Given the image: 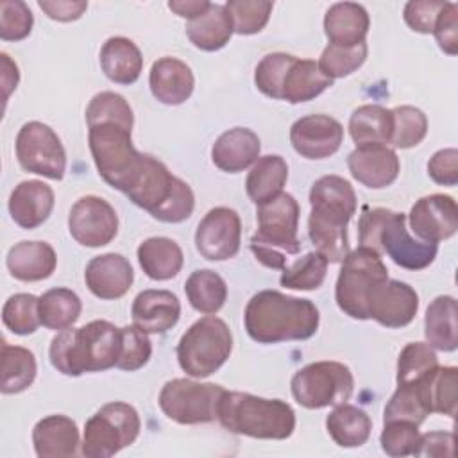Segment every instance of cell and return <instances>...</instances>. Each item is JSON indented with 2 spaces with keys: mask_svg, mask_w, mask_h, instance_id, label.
<instances>
[{
  "mask_svg": "<svg viewBox=\"0 0 458 458\" xmlns=\"http://www.w3.org/2000/svg\"><path fill=\"white\" fill-rule=\"evenodd\" d=\"M311 213L308 234L327 263H340L349 254L347 224L356 213L358 199L351 182L340 175H322L310 190Z\"/></svg>",
  "mask_w": 458,
  "mask_h": 458,
  "instance_id": "cell-1",
  "label": "cell"
},
{
  "mask_svg": "<svg viewBox=\"0 0 458 458\" xmlns=\"http://www.w3.org/2000/svg\"><path fill=\"white\" fill-rule=\"evenodd\" d=\"M320 315L310 299L292 297L277 290H261L245 306L247 335L258 344L308 340L318 329Z\"/></svg>",
  "mask_w": 458,
  "mask_h": 458,
  "instance_id": "cell-2",
  "label": "cell"
},
{
  "mask_svg": "<svg viewBox=\"0 0 458 458\" xmlns=\"http://www.w3.org/2000/svg\"><path fill=\"white\" fill-rule=\"evenodd\" d=\"M120 352L122 327L109 320H91L82 327L59 331L50 342L48 358L61 374L77 377L116 367Z\"/></svg>",
  "mask_w": 458,
  "mask_h": 458,
  "instance_id": "cell-3",
  "label": "cell"
},
{
  "mask_svg": "<svg viewBox=\"0 0 458 458\" xmlns=\"http://www.w3.org/2000/svg\"><path fill=\"white\" fill-rule=\"evenodd\" d=\"M216 420L234 435L263 440H284L295 429V411L288 403L247 392L224 390Z\"/></svg>",
  "mask_w": 458,
  "mask_h": 458,
  "instance_id": "cell-4",
  "label": "cell"
},
{
  "mask_svg": "<svg viewBox=\"0 0 458 458\" xmlns=\"http://www.w3.org/2000/svg\"><path fill=\"white\" fill-rule=\"evenodd\" d=\"M299 213V202L286 191L258 206V231L250 238V250L267 268L283 270L286 256L301 250Z\"/></svg>",
  "mask_w": 458,
  "mask_h": 458,
  "instance_id": "cell-5",
  "label": "cell"
},
{
  "mask_svg": "<svg viewBox=\"0 0 458 458\" xmlns=\"http://www.w3.org/2000/svg\"><path fill=\"white\" fill-rule=\"evenodd\" d=\"M233 351L229 326L213 315L193 322L177 344L179 367L191 377H208L216 372Z\"/></svg>",
  "mask_w": 458,
  "mask_h": 458,
  "instance_id": "cell-6",
  "label": "cell"
},
{
  "mask_svg": "<svg viewBox=\"0 0 458 458\" xmlns=\"http://www.w3.org/2000/svg\"><path fill=\"white\" fill-rule=\"evenodd\" d=\"M131 131L132 127L113 122L88 127V143L98 175L122 193L143 157L132 145Z\"/></svg>",
  "mask_w": 458,
  "mask_h": 458,
  "instance_id": "cell-7",
  "label": "cell"
},
{
  "mask_svg": "<svg viewBox=\"0 0 458 458\" xmlns=\"http://www.w3.org/2000/svg\"><path fill=\"white\" fill-rule=\"evenodd\" d=\"M141 420L134 406L113 401L91 415L84 426L81 453L86 458H109L134 444Z\"/></svg>",
  "mask_w": 458,
  "mask_h": 458,
  "instance_id": "cell-8",
  "label": "cell"
},
{
  "mask_svg": "<svg viewBox=\"0 0 458 458\" xmlns=\"http://www.w3.org/2000/svg\"><path fill=\"white\" fill-rule=\"evenodd\" d=\"M385 279H388V270L377 252L365 247L349 250L335 286L338 308L351 318L367 320V295Z\"/></svg>",
  "mask_w": 458,
  "mask_h": 458,
  "instance_id": "cell-9",
  "label": "cell"
},
{
  "mask_svg": "<svg viewBox=\"0 0 458 458\" xmlns=\"http://www.w3.org/2000/svg\"><path fill=\"white\" fill-rule=\"evenodd\" d=\"M290 386L301 406L320 410L347 403L354 390V377L351 369L340 361H315L299 369Z\"/></svg>",
  "mask_w": 458,
  "mask_h": 458,
  "instance_id": "cell-10",
  "label": "cell"
},
{
  "mask_svg": "<svg viewBox=\"0 0 458 458\" xmlns=\"http://www.w3.org/2000/svg\"><path fill=\"white\" fill-rule=\"evenodd\" d=\"M224 390L215 383L175 377L163 385L157 403L161 411L177 424H204L216 420Z\"/></svg>",
  "mask_w": 458,
  "mask_h": 458,
  "instance_id": "cell-11",
  "label": "cell"
},
{
  "mask_svg": "<svg viewBox=\"0 0 458 458\" xmlns=\"http://www.w3.org/2000/svg\"><path fill=\"white\" fill-rule=\"evenodd\" d=\"M16 157L23 170L61 181L66 172V152L54 132L43 122H27L16 134Z\"/></svg>",
  "mask_w": 458,
  "mask_h": 458,
  "instance_id": "cell-12",
  "label": "cell"
},
{
  "mask_svg": "<svg viewBox=\"0 0 458 458\" xmlns=\"http://www.w3.org/2000/svg\"><path fill=\"white\" fill-rule=\"evenodd\" d=\"M68 231L84 247H104L118 233L116 211L102 197H81L70 209Z\"/></svg>",
  "mask_w": 458,
  "mask_h": 458,
  "instance_id": "cell-13",
  "label": "cell"
},
{
  "mask_svg": "<svg viewBox=\"0 0 458 458\" xmlns=\"http://www.w3.org/2000/svg\"><path fill=\"white\" fill-rule=\"evenodd\" d=\"M242 243L240 215L225 206L209 209L195 231V247L209 261L231 259Z\"/></svg>",
  "mask_w": 458,
  "mask_h": 458,
  "instance_id": "cell-14",
  "label": "cell"
},
{
  "mask_svg": "<svg viewBox=\"0 0 458 458\" xmlns=\"http://www.w3.org/2000/svg\"><path fill=\"white\" fill-rule=\"evenodd\" d=\"M379 250L390 259L408 270H422L437 258V243L419 242L410 236L406 229V215L390 211L379 229Z\"/></svg>",
  "mask_w": 458,
  "mask_h": 458,
  "instance_id": "cell-15",
  "label": "cell"
},
{
  "mask_svg": "<svg viewBox=\"0 0 458 458\" xmlns=\"http://www.w3.org/2000/svg\"><path fill=\"white\" fill-rule=\"evenodd\" d=\"M419 310L417 292L403 281L385 279L367 295V317L385 327L408 326Z\"/></svg>",
  "mask_w": 458,
  "mask_h": 458,
  "instance_id": "cell-16",
  "label": "cell"
},
{
  "mask_svg": "<svg viewBox=\"0 0 458 458\" xmlns=\"http://www.w3.org/2000/svg\"><path fill=\"white\" fill-rule=\"evenodd\" d=\"M177 179L179 177L172 175L165 163L150 154H143L141 163L131 177L123 193L132 204L148 211L154 216L172 197Z\"/></svg>",
  "mask_w": 458,
  "mask_h": 458,
  "instance_id": "cell-17",
  "label": "cell"
},
{
  "mask_svg": "<svg viewBox=\"0 0 458 458\" xmlns=\"http://www.w3.org/2000/svg\"><path fill=\"white\" fill-rule=\"evenodd\" d=\"M342 141V123L327 114H308L290 127V143L306 159H326L340 148Z\"/></svg>",
  "mask_w": 458,
  "mask_h": 458,
  "instance_id": "cell-18",
  "label": "cell"
},
{
  "mask_svg": "<svg viewBox=\"0 0 458 458\" xmlns=\"http://www.w3.org/2000/svg\"><path fill=\"white\" fill-rule=\"evenodd\" d=\"M410 227L422 240L438 243L458 231V206L451 195L433 193L419 199L410 209Z\"/></svg>",
  "mask_w": 458,
  "mask_h": 458,
  "instance_id": "cell-19",
  "label": "cell"
},
{
  "mask_svg": "<svg viewBox=\"0 0 458 458\" xmlns=\"http://www.w3.org/2000/svg\"><path fill=\"white\" fill-rule=\"evenodd\" d=\"M351 175L367 188L379 190L390 186L401 170L399 157L388 145H360L349 157Z\"/></svg>",
  "mask_w": 458,
  "mask_h": 458,
  "instance_id": "cell-20",
  "label": "cell"
},
{
  "mask_svg": "<svg viewBox=\"0 0 458 458\" xmlns=\"http://www.w3.org/2000/svg\"><path fill=\"white\" fill-rule=\"evenodd\" d=\"M88 290L102 299L114 301L123 297L134 281V270L127 258L116 252L95 256L84 270Z\"/></svg>",
  "mask_w": 458,
  "mask_h": 458,
  "instance_id": "cell-21",
  "label": "cell"
},
{
  "mask_svg": "<svg viewBox=\"0 0 458 458\" xmlns=\"http://www.w3.org/2000/svg\"><path fill=\"white\" fill-rule=\"evenodd\" d=\"M132 324L141 331L165 333L172 329L181 317V302L168 290H143L131 306Z\"/></svg>",
  "mask_w": 458,
  "mask_h": 458,
  "instance_id": "cell-22",
  "label": "cell"
},
{
  "mask_svg": "<svg viewBox=\"0 0 458 458\" xmlns=\"http://www.w3.org/2000/svg\"><path fill=\"white\" fill-rule=\"evenodd\" d=\"M148 86L156 100L166 106H179L186 102L195 88L191 68L177 57H159L152 63L148 73Z\"/></svg>",
  "mask_w": 458,
  "mask_h": 458,
  "instance_id": "cell-23",
  "label": "cell"
},
{
  "mask_svg": "<svg viewBox=\"0 0 458 458\" xmlns=\"http://www.w3.org/2000/svg\"><path fill=\"white\" fill-rule=\"evenodd\" d=\"M54 190L38 179L21 181L9 197V213L21 229H36L54 209Z\"/></svg>",
  "mask_w": 458,
  "mask_h": 458,
  "instance_id": "cell-24",
  "label": "cell"
},
{
  "mask_svg": "<svg viewBox=\"0 0 458 458\" xmlns=\"http://www.w3.org/2000/svg\"><path fill=\"white\" fill-rule=\"evenodd\" d=\"M261 143L254 131L247 127H233L222 132L211 147V161L227 174H238L256 163Z\"/></svg>",
  "mask_w": 458,
  "mask_h": 458,
  "instance_id": "cell-25",
  "label": "cell"
},
{
  "mask_svg": "<svg viewBox=\"0 0 458 458\" xmlns=\"http://www.w3.org/2000/svg\"><path fill=\"white\" fill-rule=\"evenodd\" d=\"M32 444L39 458L73 456L81 445L77 424L66 415L43 417L32 429Z\"/></svg>",
  "mask_w": 458,
  "mask_h": 458,
  "instance_id": "cell-26",
  "label": "cell"
},
{
  "mask_svg": "<svg viewBox=\"0 0 458 458\" xmlns=\"http://www.w3.org/2000/svg\"><path fill=\"white\" fill-rule=\"evenodd\" d=\"M370 18L361 4L338 2L333 4L324 16V32L333 45L354 47L365 43Z\"/></svg>",
  "mask_w": 458,
  "mask_h": 458,
  "instance_id": "cell-27",
  "label": "cell"
},
{
  "mask_svg": "<svg viewBox=\"0 0 458 458\" xmlns=\"http://www.w3.org/2000/svg\"><path fill=\"white\" fill-rule=\"evenodd\" d=\"M5 263L14 279L32 283L52 276L57 256L47 242H20L9 249Z\"/></svg>",
  "mask_w": 458,
  "mask_h": 458,
  "instance_id": "cell-28",
  "label": "cell"
},
{
  "mask_svg": "<svg viewBox=\"0 0 458 458\" xmlns=\"http://www.w3.org/2000/svg\"><path fill=\"white\" fill-rule=\"evenodd\" d=\"M100 66L109 81L134 84L143 70V55L132 39L113 36L100 48Z\"/></svg>",
  "mask_w": 458,
  "mask_h": 458,
  "instance_id": "cell-29",
  "label": "cell"
},
{
  "mask_svg": "<svg viewBox=\"0 0 458 458\" xmlns=\"http://www.w3.org/2000/svg\"><path fill=\"white\" fill-rule=\"evenodd\" d=\"M138 263L145 276L154 281H166L175 277L184 263V256L177 242L166 236H152L140 243Z\"/></svg>",
  "mask_w": 458,
  "mask_h": 458,
  "instance_id": "cell-30",
  "label": "cell"
},
{
  "mask_svg": "<svg viewBox=\"0 0 458 458\" xmlns=\"http://www.w3.org/2000/svg\"><path fill=\"white\" fill-rule=\"evenodd\" d=\"M234 32L233 18L225 5L211 4L209 9L186 23V36L193 47L204 52H215L224 48Z\"/></svg>",
  "mask_w": 458,
  "mask_h": 458,
  "instance_id": "cell-31",
  "label": "cell"
},
{
  "mask_svg": "<svg viewBox=\"0 0 458 458\" xmlns=\"http://www.w3.org/2000/svg\"><path fill=\"white\" fill-rule=\"evenodd\" d=\"M456 299L451 295L435 297L424 317V335L431 347L453 352L458 347V326H456Z\"/></svg>",
  "mask_w": 458,
  "mask_h": 458,
  "instance_id": "cell-32",
  "label": "cell"
},
{
  "mask_svg": "<svg viewBox=\"0 0 458 458\" xmlns=\"http://www.w3.org/2000/svg\"><path fill=\"white\" fill-rule=\"evenodd\" d=\"M286 179H288V165L281 156L277 154L259 156L247 175L245 190L249 199L256 206H259L277 197L283 191Z\"/></svg>",
  "mask_w": 458,
  "mask_h": 458,
  "instance_id": "cell-33",
  "label": "cell"
},
{
  "mask_svg": "<svg viewBox=\"0 0 458 458\" xmlns=\"http://www.w3.org/2000/svg\"><path fill=\"white\" fill-rule=\"evenodd\" d=\"M329 86H333V81L320 72L318 64L313 59L295 57L284 75L281 100H286L290 104L308 102L324 93Z\"/></svg>",
  "mask_w": 458,
  "mask_h": 458,
  "instance_id": "cell-34",
  "label": "cell"
},
{
  "mask_svg": "<svg viewBox=\"0 0 458 458\" xmlns=\"http://www.w3.org/2000/svg\"><path fill=\"white\" fill-rule=\"evenodd\" d=\"M394 131L392 109L377 104H365L352 111L349 118V132L356 147L360 145H388Z\"/></svg>",
  "mask_w": 458,
  "mask_h": 458,
  "instance_id": "cell-35",
  "label": "cell"
},
{
  "mask_svg": "<svg viewBox=\"0 0 458 458\" xmlns=\"http://www.w3.org/2000/svg\"><path fill=\"white\" fill-rule=\"evenodd\" d=\"M326 429L336 445L360 447L370 437L372 420L361 408L349 403H342L336 404L333 411L327 415Z\"/></svg>",
  "mask_w": 458,
  "mask_h": 458,
  "instance_id": "cell-36",
  "label": "cell"
},
{
  "mask_svg": "<svg viewBox=\"0 0 458 458\" xmlns=\"http://www.w3.org/2000/svg\"><path fill=\"white\" fill-rule=\"evenodd\" d=\"M2 379H0V390L2 394H20L27 390L38 372L36 358L32 351L20 347V345H9L5 340H2Z\"/></svg>",
  "mask_w": 458,
  "mask_h": 458,
  "instance_id": "cell-37",
  "label": "cell"
},
{
  "mask_svg": "<svg viewBox=\"0 0 458 458\" xmlns=\"http://www.w3.org/2000/svg\"><path fill=\"white\" fill-rule=\"evenodd\" d=\"M429 376H426L417 383L397 385V390L394 392V395L388 399L385 406L383 422L408 420L420 426L426 420V417L431 413L428 406V397H426V379Z\"/></svg>",
  "mask_w": 458,
  "mask_h": 458,
  "instance_id": "cell-38",
  "label": "cell"
},
{
  "mask_svg": "<svg viewBox=\"0 0 458 458\" xmlns=\"http://www.w3.org/2000/svg\"><path fill=\"white\" fill-rule=\"evenodd\" d=\"M81 311L82 302L70 288H52L39 297V320L47 329L63 331L72 327Z\"/></svg>",
  "mask_w": 458,
  "mask_h": 458,
  "instance_id": "cell-39",
  "label": "cell"
},
{
  "mask_svg": "<svg viewBox=\"0 0 458 458\" xmlns=\"http://www.w3.org/2000/svg\"><path fill=\"white\" fill-rule=\"evenodd\" d=\"M184 292L191 308L206 315L216 313L227 299L225 281L209 268L191 272L184 283Z\"/></svg>",
  "mask_w": 458,
  "mask_h": 458,
  "instance_id": "cell-40",
  "label": "cell"
},
{
  "mask_svg": "<svg viewBox=\"0 0 458 458\" xmlns=\"http://www.w3.org/2000/svg\"><path fill=\"white\" fill-rule=\"evenodd\" d=\"M327 265V259L317 250L306 252L302 258L283 268L279 283L290 290H317L326 279Z\"/></svg>",
  "mask_w": 458,
  "mask_h": 458,
  "instance_id": "cell-41",
  "label": "cell"
},
{
  "mask_svg": "<svg viewBox=\"0 0 458 458\" xmlns=\"http://www.w3.org/2000/svg\"><path fill=\"white\" fill-rule=\"evenodd\" d=\"M438 367V358L429 344L411 342L404 345L397 360V385H410L424 379Z\"/></svg>",
  "mask_w": 458,
  "mask_h": 458,
  "instance_id": "cell-42",
  "label": "cell"
},
{
  "mask_svg": "<svg viewBox=\"0 0 458 458\" xmlns=\"http://www.w3.org/2000/svg\"><path fill=\"white\" fill-rule=\"evenodd\" d=\"M456 386H458V369L438 365L426 381L429 411L454 417L456 415Z\"/></svg>",
  "mask_w": 458,
  "mask_h": 458,
  "instance_id": "cell-43",
  "label": "cell"
},
{
  "mask_svg": "<svg viewBox=\"0 0 458 458\" xmlns=\"http://www.w3.org/2000/svg\"><path fill=\"white\" fill-rule=\"evenodd\" d=\"M2 322L14 335H30L41 324L39 297L32 293H14L2 308Z\"/></svg>",
  "mask_w": 458,
  "mask_h": 458,
  "instance_id": "cell-44",
  "label": "cell"
},
{
  "mask_svg": "<svg viewBox=\"0 0 458 458\" xmlns=\"http://www.w3.org/2000/svg\"><path fill=\"white\" fill-rule=\"evenodd\" d=\"M367 52H369L367 41L354 47H342V45L329 43L324 48L317 64L327 79L335 81L356 72L365 63Z\"/></svg>",
  "mask_w": 458,
  "mask_h": 458,
  "instance_id": "cell-45",
  "label": "cell"
},
{
  "mask_svg": "<svg viewBox=\"0 0 458 458\" xmlns=\"http://www.w3.org/2000/svg\"><path fill=\"white\" fill-rule=\"evenodd\" d=\"M394 131L390 143L395 148H411L428 134V118L424 111L413 106H399L392 109Z\"/></svg>",
  "mask_w": 458,
  "mask_h": 458,
  "instance_id": "cell-46",
  "label": "cell"
},
{
  "mask_svg": "<svg viewBox=\"0 0 458 458\" xmlns=\"http://www.w3.org/2000/svg\"><path fill=\"white\" fill-rule=\"evenodd\" d=\"M86 122H88V127L95 123H104V122L132 127L134 114L129 102L122 95L114 91H100L89 100L86 107Z\"/></svg>",
  "mask_w": 458,
  "mask_h": 458,
  "instance_id": "cell-47",
  "label": "cell"
},
{
  "mask_svg": "<svg viewBox=\"0 0 458 458\" xmlns=\"http://www.w3.org/2000/svg\"><path fill=\"white\" fill-rule=\"evenodd\" d=\"M233 18L236 34H258L268 23L274 4L267 0H229L224 4Z\"/></svg>",
  "mask_w": 458,
  "mask_h": 458,
  "instance_id": "cell-48",
  "label": "cell"
},
{
  "mask_svg": "<svg viewBox=\"0 0 458 458\" xmlns=\"http://www.w3.org/2000/svg\"><path fill=\"white\" fill-rule=\"evenodd\" d=\"M295 61V55L284 54V52H272L267 54L256 66L254 72V84L256 88L276 100H281V88L284 75L292 63Z\"/></svg>",
  "mask_w": 458,
  "mask_h": 458,
  "instance_id": "cell-49",
  "label": "cell"
},
{
  "mask_svg": "<svg viewBox=\"0 0 458 458\" xmlns=\"http://www.w3.org/2000/svg\"><path fill=\"white\" fill-rule=\"evenodd\" d=\"M420 440L419 426L408 420H388L383 422V431L379 437L381 449L388 456H408L415 454Z\"/></svg>",
  "mask_w": 458,
  "mask_h": 458,
  "instance_id": "cell-50",
  "label": "cell"
},
{
  "mask_svg": "<svg viewBox=\"0 0 458 458\" xmlns=\"http://www.w3.org/2000/svg\"><path fill=\"white\" fill-rule=\"evenodd\" d=\"M34 25V16L29 5L21 0L0 2V38L4 41L25 39Z\"/></svg>",
  "mask_w": 458,
  "mask_h": 458,
  "instance_id": "cell-51",
  "label": "cell"
},
{
  "mask_svg": "<svg viewBox=\"0 0 458 458\" xmlns=\"http://www.w3.org/2000/svg\"><path fill=\"white\" fill-rule=\"evenodd\" d=\"M152 354V344L145 331L140 327L125 326L122 327V352L116 367L127 372H134L141 369Z\"/></svg>",
  "mask_w": 458,
  "mask_h": 458,
  "instance_id": "cell-52",
  "label": "cell"
},
{
  "mask_svg": "<svg viewBox=\"0 0 458 458\" xmlns=\"http://www.w3.org/2000/svg\"><path fill=\"white\" fill-rule=\"evenodd\" d=\"M193 208H195V195H193L190 184L184 182L182 179H177L172 197L154 215V218L159 222H165V224H179L191 216Z\"/></svg>",
  "mask_w": 458,
  "mask_h": 458,
  "instance_id": "cell-53",
  "label": "cell"
},
{
  "mask_svg": "<svg viewBox=\"0 0 458 458\" xmlns=\"http://www.w3.org/2000/svg\"><path fill=\"white\" fill-rule=\"evenodd\" d=\"M445 5V2L442 0H410L404 5V21L406 25L420 34H429L433 32L435 21L438 13L442 11V7Z\"/></svg>",
  "mask_w": 458,
  "mask_h": 458,
  "instance_id": "cell-54",
  "label": "cell"
},
{
  "mask_svg": "<svg viewBox=\"0 0 458 458\" xmlns=\"http://www.w3.org/2000/svg\"><path fill=\"white\" fill-rule=\"evenodd\" d=\"M433 34L438 47L445 54L449 55L458 54V4L445 2V5L437 16Z\"/></svg>",
  "mask_w": 458,
  "mask_h": 458,
  "instance_id": "cell-55",
  "label": "cell"
},
{
  "mask_svg": "<svg viewBox=\"0 0 458 458\" xmlns=\"http://www.w3.org/2000/svg\"><path fill=\"white\" fill-rule=\"evenodd\" d=\"M428 175L442 186H456L458 182V150L440 148L428 161Z\"/></svg>",
  "mask_w": 458,
  "mask_h": 458,
  "instance_id": "cell-56",
  "label": "cell"
},
{
  "mask_svg": "<svg viewBox=\"0 0 458 458\" xmlns=\"http://www.w3.org/2000/svg\"><path fill=\"white\" fill-rule=\"evenodd\" d=\"M390 209L386 208H374V209H369L365 208L361 216H360V222H358V240H360V247H365V249H370L374 252H377L381 256V250H379V229L385 222V218L388 216Z\"/></svg>",
  "mask_w": 458,
  "mask_h": 458,
  "instance_id": "cell-57",
  "label": "cell"
},
{
  "mask_svg": "<svg viewBox=\"0 0 458 458\" xmlns=\"http://www.w3.org/2000/svg\"><path fill=\"white\" fill-rule=\"evenodd\" d=\"M454 435L447 431H429L420 435L415 456H453Z\"/></svg>",
  "mask_w": 458,
  "mask_h": 458,
  "instance_id": "cell-58",
  "label": "cell"
},
{
  "mask_svg": "<svg viewBox=\"0 0 458 458\" xmlns=\"http://www.w3.org/2000/svg\"><path fill=\"white\" fill-rule=\"evenodd\" d=\"M39 9L52 20L57 21H73L79 20L88 9V2H72V0H39Z\"/></svg>",
  "mask_w": 458,
  "mask_h": 458,
  "instance_id": "cell-59",
  "label": "cell"
},
{
  "mask_svg": "<svg viewBox=\"0 0 458 458\" xmlns=\"http://www.w3.org/2000/svg\"><path fill=\"white\" fill-rule=\"evenodd\" d=\"M211 2L208 0H172L168 2V9L174 11L177 16L186 18L188 21L202 16L209 9Z\"/></svg>",
  "mask_w": 458,
  "mask_h": 458,
  "instance_id": "cell-60",
  "label": "cell"
},
{
  "mask_svg": "<svg viewBox=\"0 0 458 458\" xmlns=\"http://www.w3.org/2000/svg\"><path fill=\"white\" fill-rule=\"evenodd\" d=\"M2 86H4V102H7L13 89H16L20 81V72L14 61L7 54H2Z\"/></svg>",
  "mask_w": 458,
  "mask_h": 458,
  "instance_id": "cell-61",
  "label": "cell"
}]
</instances>
